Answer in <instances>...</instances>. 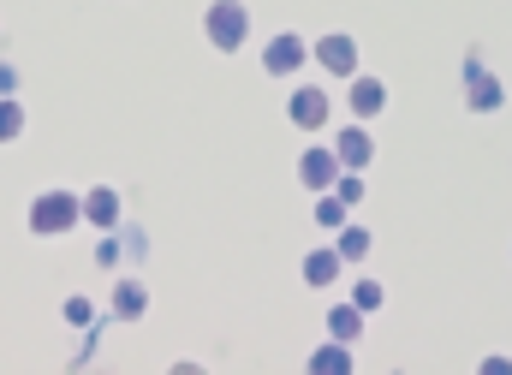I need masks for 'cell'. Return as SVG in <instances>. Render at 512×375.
<instances>
[{
  "label": "cell",
  "mask_w": 512,
  "mask_h": 375,
  "mask_svg": "<svg viewBox=\"0 0 512 375\" xmlns=\"http://www.w3.org/2000/svg\"><path fill=\"white\" fill-rule=\"evenodd\" d=\"M60 316H66L72 328H90V322H96V304H90V298H66V304H60Z\"/></svg>",
  "instance_id": "20"
},
{
  "label": "cell",
  "mask_w": 512,
  "mask_h": 375,
  "mask_svg": "<svg viewBox=\"0 0 512 375\" xmlns=\"http://www.w3.org/2000/svg\"><path fill=\"white\" fill-rule=\"evenodd\" d=\"M334 155H340V167L346 173H370V161H376V137H370V125L352 120L334 131Z\"/></svg>",
  "instance_id": "5"
},
{
  "label": "cell",
  "mask_w": 512,
  "mask_h": 375,
  "mask_svg": "<svg viewBox=\"0 0 512 375\" xmlns=\"http://www.w3.org/2000/svg\"><path fill=\"white\" fill-rule=\"evenodd\" d=\"M328 334H334V340H346V346H352V340H358V334H364V310H358V304H352V298H346V304H334V310H328Z\"/></svg>",
  "instance_id": "14"
},
{
  "label": "cell",
  "mask_w": 512,
  "mask_h": 375,
  "mask_svg": "<svg viewBox=\"0 0 512 375\" xmlns=\"http://www.w3.org/2000/svg\"><path fill=\"white\" fill-rule=\"evenodd\" d=\"M334 197H340L346 209H352V203H364V173H340V179H334Z\"/></svg>",
  "instance_id": "19"
},
{
  "label": "cell",
  "mask_w": 512,
  "mask_h": 375,
  "mask_svg": "<svg viewBox=\"0 0 512 375\" xmlns=\"http://www.w3.org/2000/svg\"><path fill=\"white\" fill-rule=\"evenodd\" d=\"M346 108H352V120H382L387 108V84L382 78H364V72H352V96H346Z\"/></svg>",
  "instance_id": "9"
},
{
  "label": "cell",
  "mask_w": 512,
  "mask_h": 375,
  "mask_svg": "<svg viewBox=\"0 0 512 375\" xmlns=\"http://www.w3.org/2000/svg\"><path fill=\"white\" fill-rule=\"evenodd\" d=\"M316 227H322V233H340V227H346V203H340L334 191L316 197Z\"/></svg>",
  "instance_id": "18"
},
{
  "label": "cell",
  "mask_w": 512,
  "mask_h": 375,
  "mask_svg": "<svg viewBox=\"0 0 512 375\" xmlns=\"http://www.w3.org/2000/svg\"><path fill=\"white\" fill-rule=\"evenodd\" d=\"M143 310H149V286H143V280H120V286H114V316H120V322H137V316H143Z\"/></svg>",
  "instance_id": "13"
},
{
  "label": "cell",
  "mask_w": 512,
  "mask_h": 375,
  "mask_svg": "<svg viewBox=\"0 0 512 375\" xmlns=\"http://www.w3.org/2000/svg\"><path fill=\"white\" fill-rule=\"evenodd\" d=\"M304 60H310V42H304V36H292V30L268 36V48H262V72H268V78H292Z\"/></svg>",
  "instance_id": "6"
},
{
  "label": "cell",
  "mask_w": 512,
  "mask_h": 375,
  "mask_svg": "<svg viewBox=\"0 0 512 375\" xmlns=\"http://www.w3.org/2000/svg\"><path fill=\"white\" fill-rule=\"evenodd\" d=\"M310 375H352V346L346 340H328L310 352Z\"/></svg>",
  "instance_id": "12"
},
{
  "label": "cell",
  "mask_w": 512,
  "mask_h": 375,
  "mask_svg": "<svg viewBox=\"0 0 512 375\" xmlns=\"http://www.w3.org/2000/svg\"><path fill=\"white\" fill-rule=\"evenodd\" d=\"M328 108H334V102H328L322 84H298L292 102H286V120L298 125V131H322V125H328Z\"/></svg>",
  "instance_id": "8"
},
{
  "label": "cell",
  "mask_w": 512,
  "mask_h": 375,
  "mask_svg": "<svg viewBox=\"0 0 512 375\" xmlns=\"http://www.w3.org/2000/svg\"><path fill=\"white\" fill-rule=\"evenodd\" d=\"M370 245H376V239H370V227H352V221H346V227H340V239H334V250H340L346 262H364Z\"/></svg>",
  "instance_id": "15"
},
{
  "label": "cell",
  "mask_w": 512,
  "mask_h": 375,
  "mask_svg": "<svg viewBox=\"0 0 512 375\" xmlns=\"http://www.w3.org/2000/svg\"><path fill=\"white\" fill-rule=\"evenodd\" d=\"M310 60H316V66H322L328 78H352V72H358V36L334 30V36L310 42Z\"/></svg>",
  "instance_id": "3"
},
{
  "label": "cell",
  "mask_w": 512,
  "mask_h": 375,
  "mask_svg": "<svg viewBox=\"0 0 512 375\" xmlns=\"http://www.w3.org/2000/svg\"><path fill=\"white\" fill-rule=\"evenodd\" d=\"M340 268H346V256L334 245H316L304 256V286H316V292H334V280H340Z\"/></svg>",
  "instance_id": "10"
},
{
  "label": "cell",
  "mask_w": 512,
  "mask_h": 375,
  "mask_svg": "<svg viewBox=\"0 0 512 375\" xmlns=\"http://www.w3.org/2000/svg\"><path fill=\"white\" fill-rule=\"evenodd\" d=\"M203 36H209L215 54H239V48L251 42V6H245V0H209Z\"/></svg>",
  "instance_id": "1"
},
{
  "label": "cell",
  "mask_w": 512,
  "mask_h": 375,
  "mask_svg": "<svg viewBox=\"0 0 512 375\" xmlns=\"http://www.w3.org/2000/svg\"><path fill=\"white\" fill-rule=\"evenodd\" d=\"M120 239H114V233H108V239H102V245H96V262H102V268H114V262H120Z\"/></svg>",
  "instance_id": "21"
},
{
  "label": "cell",
  "mask_w": 512,
  "mask_h": 375,
  "mask_svg": "<svg viewBox=\"0 0 512 375\" xmlns=\"http://www.w3.org/2000/svg\"><path fill=\"white\" fill-rule=\"evenodd\" d=\"M0 96H18V72L12 66H0Z\"/></svg>",
  "instance_id": "22"
},
{
  "label": "cell",
  "mask_w": 512,
  "mask_h": 375,
  "mask_svg": "<svg viewBox=\"0 0 512 375\" xmlns=\"http://www.w3.org/2000/svg\"><path fill=\"white\" fill-rule=\"evenodd\" d=\"M507 102V84L483 66V60H465V108L471 114H495Z\"/></svg>",
  "instance_id": "4"
},
{
  "label": "cell",
  "mask_w": 512,
  "mask_h": 375,
  "mask_svg": "<svg viewBox=\"0 0 512 375\" xmlns=\"http://www.w3.org/2000/svg\"><path fill=\"white\" fill-rule=\"evenodd\" d=\"M84 221V197L78 191H36L30 197V233L36 239H60Z\"/></svg>",
  "instance_id": "2"
},
{
  "label": "cell",
  "mask_w": 512,
  "mask_h": 375,
  "mask_svg": "<svg viewBox=\"0 0 512 375\" xmlns=\"http://www.w3.org/2000/svg\"><path fill=\"white\" fill-rule=\"evenodd\" d=\"M340 173H346V167H340V155H334L328 143H316V149H304V155H298V185H304V191H316V197H322V191H334V179H340Z\"/></svg>",
  "instance_id": "7"
},
{
  "label": "cell",
  "mask_w": 512,
  "mask_h": 375,
  "mask_svg": "<svg viewBox=\"0 0 512 375\" xmlns=\"http://www.w3.org/2000/svg\"><path fill=\"white\" fill-rule=\"evenodd\" d=\"M24 102H18V96H0V143H18V137H24Z\"/></svg>",
  "instance_id": "16"
},
{
  "label": "cell",
  "mask_w": 512,
  "mask_h": 375,
  "mask_svg": "<svg viewBox=\"0 0 512 375\" xmlns=\"http://www.w3.org/2000/svg\"><path fill=\"white\" fill-rule=\"evenodd\" d=\"M120 209H126V203H120V191H114V185H96V191H84V221H90V227L114 233V227H120Z\"/></svg>",
  "instance_id": "11"
},
{
  "label": "cell",
  "mask_w": 512,
  "mask_h": 375,
  "mask_svg": "<svg viewBox=\"0 0 512 375\" xmlns=\"http://www.w3.org/2000/svg\"><path fill=\"white\" fill-rule=\"evenodd\" d=\"M352 304H358L364 316H376V310H382V304H387V286H382V280H376V274H364V280L352 286Z\"/></svg>",
  "instance_id": "17"
}]
</instances>
